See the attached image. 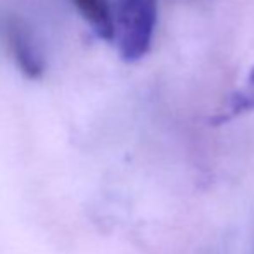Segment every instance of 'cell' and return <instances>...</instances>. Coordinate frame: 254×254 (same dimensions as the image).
<instances>
[{
  "label": "cell",
  "instance_id": "6da1fadb",
  "mask_svg": "<svg viewBox=\"0 0 254 254\" xmlns=\"http://www.w3.org/2000/svg\"><path fill=\"white\" fill-rule=\"evenodd\" d=\"M157 24V0H118L114 10V42L128 63L140 61L151 51Z\"/></svg>",
  "mask_w": 254,
  "mask_h": 254
},
{
  "label": "cell",
  "instance_id": "7a4b0ae2",
  "mask_svg": "<svg viewBox=\"0 0 254 254\" xmlns=\"http://www.w3.org/2000/svg\"><path fill=\"white\" fill-rule=\"evenodd\" d=\"M3 40L19 71L30 80L45 73V59L31 28L19 17H7L3 23Z\"/></svg>",
  "mask_w": 254,
  "mask_h": 254
},
{
  "label": "cell",
  "instance_id": "3957f363",
  "mask_svg": "<svg viewBox=\"0 0 254 254\" xmlns=\"http://www.w3.org/2000/svg\"><path fill=\"white\" fill-rule=\"evenodd\" d=\"M74 9L104 42H114V10L109 0H71Z\"/></svg>",
  "mask_w": 254,
  "mask_h": 254
}]
</instances>
